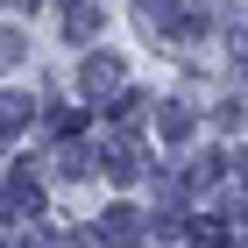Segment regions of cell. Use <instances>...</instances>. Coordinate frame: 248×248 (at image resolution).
<instances>
[{"label":"cell","instance_id":"cell-1","mask_svg":"<svg viewBox=\"0 0 248 248\" xmlns=\"http://www.w3.org/2000/svg\"><path fill=\"white\" fill-rule=\"evenodd\" d=\"M78 85H85V99H93V107H114V99L128 93V71H121V57L93 50V57L78 64Z\"/></svg>","mask_w":248,"mask_h":248},{"label":"cell","instance_id":"cell-2","mask_svg":"<svg viewBox=\"0 0 248 248\" xmlns=\"http://www.w3.org/2000/svg\"><path fill=\"white\" fill-rule=\"evenodd\" d=\"M36 213H43L36 163H15V170H7V191H0V220H36Z\"/></svg>","mask_w":248,"mask_h":248},{"label":"cell","instance_id":"cell-3","mask_svg":"<svg viewBox=\"0 0 248 248\" xmlns=\"http://www.w3.org/2000/svg\"><path fill=\"white\" fill-rule=\"evenodd\" d=\"M142 234H149V220H142L135 206H107V213H99V241H107V248H135Z\"/></svg>","mask_w":248,"mask_h":248},{"label":"cell","instance_id":"cell-4","mask_svg":"<svg viewBox=\"0 0 248 248\" xmlns=\"http://www.w3.org/2000/svg\"><path fill=\"white\" fill-rule=\"evenodd\" d=\"M99 170L114 177V185H135V177L149 170V163H142V149H135L128 135H114V142H107V163H99Z\"/></svg>","mask_w":248,"mask_h":248},{"label":"cell","instance_id":"cell-5","mask_svg":"<svg viewBox=\"0 0 248 248\" xmlns=\"http://www.w3.org/2000/svg\"><path fill=\"white\" fill-rule=\"evenodd\" d=\"M156 128L170 135V142H185V135H191V107H177V99H163V107H156Z\"/></svg>","mask_w":248,"mask_h":248},{"label":"cell","instance_id":"cell-6","mask_svg":"<svg viewBox=\"0 0 248 248\" xmlns=\"http://www.w3.org/2000/svg\"><path fill=\"white\" fill-rule=\"evenodd\" d=\"M29 114H36V99H21V93H15V99H0V135H15Z\"/></svg>","mask_w":248,"mask_h":248},{"label":"cell","instance_id":"cell-7","mask_svg":"<svg viewBox=\"0 0 248 248\" xmlns=\"http://www.w3.org/2000/svg\"><path fill=\"white\" fill-rule=\"evenodd\" d=\"M71 36L85 43V36H99V7H85V0H71Z\"/></svg>","mask_w":248,"mask_h":248},{"label":"cell","instance_id":"cell-8","mask_svg":"<svg viewBox=\"0 0 248 248\" xmlns=\"http://www.w3.org/2000/svg\"><path fill=\"white\" fill-rule=\"evenodd\" d=\"M57 163H64V177H85V170H93V156H85V149H64Z\"/></svg>","mask_w":248,"mask_h":248},{"label":"cell","instance_id":"cell-9","mask_svg":"<svg viewBox=\"0 0 248 248\" xmlns=\"http://www.w3.org/2000/svg\"><path fill=\"white\" fill-rule=\"evenodd\" d=\"M234 50H241V71H248V36H241V43H234Z\"/></svg>","mask_w":248,"mask_h":248},{"label":"cell","instance_id":"cell-10","mask_svg":"<svg viewBox=\"0 0 248 248\" xmlns=\"http://www.w3.org/2000/svg\"><path fill=\"white\" fill-rule=\"evenodd\" d=\"M21 248H50V241H21Z\"/></svg>","mask_w":248,"mask_h":248},{"label":"cell","instance_id":"cell-11","mask_svg":"<svg viewBox=\"0 0 248 248\" xmlns=\"http://www.w3.org/2000/svg\"><path fill=\"white\" fill-rule=\"evenodd\" d=\"M15 7H36V0H15Z\"/></svg>","mask_w":248,"mask_h":248},{"label":"cell","instance_id":"cell-12","mask_svg":"<svg viewBox=\"0 0 248 248\" xmlns=\"http://www.w3.org/2000/svg\"><path fill=\"white\" fill-rule=\"evenodd\" d=\"M241 177H248V156H241Z\"/></svg>","mask_w":248,"mask_h":248}]
</instances>
